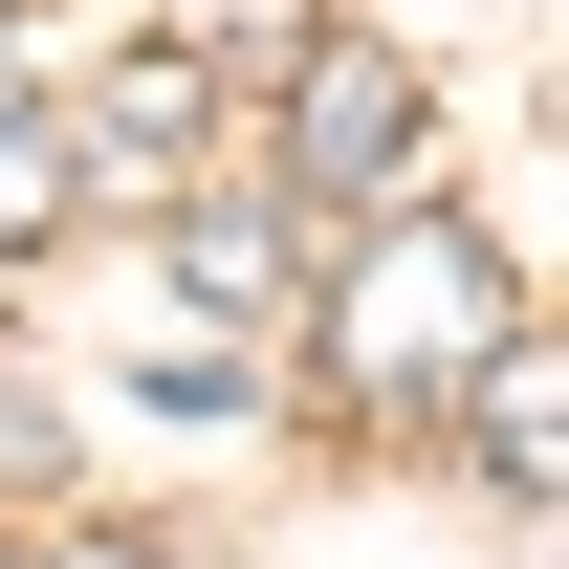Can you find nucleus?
Listing matches in <instances>:
<instances>
[{
  "label": "nucleus",
  "mask_w": 569,
  "mask_h": 569,
  "mask_svg": "<svg viewBox=\"0 0 569 569\" xmlns=\"http://www.w3.org/2000/svg\"><path fill=\"white\" fill-rule=\"evenodd\" d=\"M67 176H198V44H132V67L67 110Z\"/></svg>",
  "instance_id": "obj_4"
},
{
  "label": "nucleus",
  "mask_w": 569,
  "mask_h": 569,
  "mask_svg": "<svg viewBox=\"0 0 569 569\" xmlns=\"http://www.w3.org/2000/svg\"><path fill=\"white\" fill-rule=\"evenodd\" d=\"M44 569H153V548H132V526H67V548H44Z\"/></svg>",
  "instance_id": "obj_6"
},
{
  "label": "nucleus",
  "mask_w": 569,
  "mask_h": 569,
  "mask_svg": "<svg viewBox=\"0 0 569 569\" xmlns=\"http://www.w3.org/2000/svg\"><path fill=\"white\" fill-rule=\"evenodd\" d=\"M284 263H307V198H263V176H198V198H176V284H198L219 329H263Z\"/></svg>",
  "instance_id": "obj_3"
},
{
  "label": "nucleus",
  "mask_w": 569,
  "mask_h": 569,
  "mask_svg": "<svg viewBox=\"0 0 569 569\" xmlns=\"http://www.w3.org/2000/svg\"><path fill=\"white\" fill-rule=\"evenodd\" d=\"M0 569H22V548H0Z\"/></svg>",
  "instance_id": "obj_8"
},
{
  "label": "nucleus",
  "mask_w": 569,
  "mask_h": 569,
  "mask_svg": "<svg viewBox=\"0 0 569 569\" xmlns=\"http://www.w3.org/2000/svg\"><path fill=\"white\" fill-rule=\"evenodd\" d=\"M88 176H67V110L44 88H0V263H44V219H67Z\"/></svg>",
  "instance_id": "obj_5"
},
{
  "label": "nucleus",
  "mask_w": 569,
  "mask_h": 569,
  "mask_svg": "<svg viewBox=\"0 0 569 569\" xmlns=\"http://www.w3.org/2000/svg\"><path fill=\"white\" fill-rule=\"evenodd\" d=\"M395 176H417V67L307 44L284 67V198H395Z\"/></svg>",
  "instance_id": "obj_2"
},
{
  "label": "nucleus",
  "mask_w": 569,
  "mask_h": 569,
  "mask_svg": "<svg viewBox=\"0 0 569 569\" xmlns=\"http://www.w3.org/2000/svg\"><path fill=\"white\" fill-rule=\"evenodd\" d=\"M0 88H44V67H22V22H0Z\"/></svg>",
  "instance_id": "obj_7"
},
{
  "label": "nucleus",
  "mask_w": 569,
  "mask_h": 569,
  "mask_svg": "<svg viewBox=\"0 0 569 569\" xmlns=\"http://www.w3.org/2000/svg\"><path fill=\"white\" fill-rule=\"evenodd\" d=\"M503 329H526V307H503V241H460V219H372V241H329V372H351L372 417H438Z\"/></svg>",
  "instance_id": "obj_1"
}]
</instances>
